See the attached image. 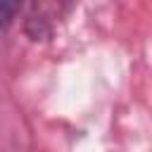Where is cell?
<instances>
[{"instance_id": "1", "label": "cell", "mask_w": 152, "mask_h": 152, "mask_svg": "<svg viewBox=\"0 0 152 152\" xmlns=\"http://www.w3.org/2000/svg\"><path fill=\"white\" fill-rule=\"evenodd\" d=\"M19 7H21V0H0V28H7L14 21Z\"/></svg>"}]
</instances>
